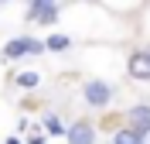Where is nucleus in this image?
<instances>
[{
	"instance_id": "1",
	"label": "nucleus",
	"mask_w": 150,
	"mask_h": 144,
	"mask_svg": "<svg viewBox=\"0 0 150 144\" xmlns=\"http://www.w3.org/2000/svg\"><path fill=\"white\" fill-rule=\"evenodd\" d=\"M41 52H48L45 41L31 38V34H17V38H10L4 45V58L7 62H17V58H28V55H41Z\"/></svg>"
},
{
	"instance_id": "2",
	"label": "nucleus",
	"mask_w": 150,
	"mask_h": 144,
	"mask_svg": "<svg viewBox=\"0 0 150 144\" xmlns=\"http://www.w3.org/2000/svg\"><path fill=\"white\" fill-rule=\"evenodd\" d=\"M82 96H85V103L92 106V110H106L112 103V86L106 79H85L82 82Z\"/></svg>"
},
{
	"instance_id": "3",
	"label": "nucleus",
	"mask_w": 150,
	"mask_h": 144,
	"mask_svg": "<svg viewBox=\"0 0 150 144\" xmlns=\"http://www.w3.org/2000/svg\"><path fill=\"white\" fill-rule=\"evenodd\" d=\"M126 72H130V79H137V82H150V52H147V48L130 52V58H126Z\"/></svg>"
},
{
	"instance_id": "4",
	"label": "nucleus",
	"mask_w": 150,
	"mask_h": 144,
	"mask_svg": "<svg viewBox=\"0 0 150 144\" xmlns=\"http://www.w3.org/2000/svg\"><path fill=\"white\" fill-rule=\"evenodd\" d=\"M65 144H96L92 120H75V124L65 130Z\"/></svg>"
},
{
	"instance_id": "5",
	"label": "nucleus",
	"mask_w": 150,
	"mask_h": 144,
	"mask_svg": "<svg viewBox=\"0 0 150 144\" xmlns=\"http://www.w3.org/2000/svg\"><path fill=\"white\" fill-rule=\"evenodd\" d=\"M123 120H126L130 127H137V130H147V127H150V103H133V106H126Z\"/></svg>"
},
{
	"instance_id": "6",
	"label": "nucleus",
	"mask_w": 150,
	"mask_h": 144,
	"mask_svg": "<svg viewBox=\"0 0 150 144\" xmlns=\"http://www.w3.org/2000/svg\"><path fill=\"white\" fill-rule=\"evenodd\" d=\"M112 144H140V130H137V127H130L126 120H123V124L112 130Z\"/></svg>"
},
{
	"instance_id": "7",
	"label": "nucleus",
	"mask_w": 150,
	"mask_h": 144,
	"mask_svg": "<svg viewBox=\"0 0 150 144\" xmlns=\"http://www.w3.org/2000/svg\"><path fill=\"white\" fill-rule=\"evenodd\" d=\"M41 127H45V130H48L51 137H65V130H68V127L62 124V117H58V113H51V110H48V113L41 117Z\"/></svg>"
},
{
	"instance_id": "8",
	"label": "nucleus",
	"mask_w": 150,
	"mask_h": 144,
	"mask_svg": "<svg viewBox=\"0 0 150 144\" xmlns=\"http://www.w3.org/2000/svg\"><path fill=\"white\" fill-rule=\"evenodd\" d=\"M14 86H21V89H38L41 86V76H38V72H17V76H14Z\"/></svg>"
},
{
	"instance_id": "9",
	"label": "nucleus",
	"mask_w": 150,
	"mask_h": 144,
	"mask_svg": "<svg viewBox=\"0 0 150 144\" xmlns=\"http://www.w3.org/2000/svg\"><path fill=\"white\" fill-rule=\"evenodd\" d=\"M45 48L48 52H68V48H72V38H68V34H48Z\"/></svg>"
},
{
	"instance_id": "10",
	"label": "nucleus",
	"mask_w": 150,
	"mask_h": 144,
	"mask_svg": "<svg viewBox=\"0 0 150 144\" xmlns=\"http://www.w3.org/2000/svg\"><path fill=\"white\" fill-rule=\"evenodd\" d=\"M55 4H58V0H31V4H28V14H24V17H28V21H38V14H45L48 7H55Z\"/></svg>"
},
{
	"instance_id": "11",
	"label": "nucleus",
	"mask_w": 150,
	"mask_h": 144,
	"mask_svg": "<svg viewBox=\"0 0 150 144\" xmlns=\"http://www.w3.org/2000/svg\"><path fill=\"white\" fill-rule=\"evenodd\" d=\"M58 14H62V7H48L45 14H38V24H45V28H51V24H58Z\"/></svg>"
},
{
	"instance_id": "12",
	"label": "nucleus",
	"mask_w": 150,
	"mask_h": 144,
	"mask_svg": "<svg viewBox=\"0 0 150 144\" xmlns=\"http://www.w3.org/2000/svg\"><path fill=\"white\" fill-rule=\"evenodd\" d=\"M28 144H48V130L41 124L38 127H31V134H28Z\"/></svg>"
},
{
	"instance_id": "13",
	"label": "nucleus",
	"mask_w": 150,
	"mask_h": 144,
	"mask_svg": "<svg viewBox=\"0 0 150 144\" xmlns=\"http://www.w3.org/2000/svg\"><path fill=\"white\" fill-rule=\"evenodd\" d=\"M140 144H150V127H147V130H140Z\"/></svg>"
},
{
	"instance_id": "14",
	"label": "nucleus",
	"mask_w": 150,
	"mask_h": 144,
	"mask_svg": "<svg viewBox=\"0 0 150 144\" xmlns=\"http://www.w3.org/2000/svg\"><path fill=\"white\" fill-rule=\"evenodd\" d=\"M7 144H24V141H17V137H7Z\"/></svg>"
},
{
	"instance_id": "15",
	"label": "nucleus",
	"mask_w": 150,
	"mask_h": 144,
	"mask_svg": "<svg viewBox=\"0 0 150 144\" xmlns=\"http://www.w3.org/2000/svg\"><path fill=\"white\" fill-rule=\"evenodd\" d=\"M4 4H10V0H0V7H4Z\"/></svg>"
},
{
	"instance_id": "16",
	"label": "nucleus",
	"mask_w": 150,
	"mask_h": 144,
	"mask_svg": "<svg viewBox=\"0 0 150 144\" xmlns=\"http://www.w3.org/2000/svg\"><path fill=\"white\" fill-rule=\"evenodd\" d=\"M92 4H96V0H92Z\"/></svg>"
},
{
	"instance_id": "17",
	"label": "nucleus",
	"mask_w": 150,
	"mask_h": 144,
	"mask_svg": "<svg viewBox=\"0 0 150 144\" xmlns=\"http://www.w3.org/2000/svg\"><path fill=\"white\" fill-rule=\"evenodd\" d=\"M147 52H150V48H147Z\"/></svg>"
},
{
	"instance_id": "18",
	"label": "nucleus",
	"mask_w": 150,
	"mask_h": 144,
	"mask_svg": "<svg viewBox=\"0 0 150 144\" xmlns=\"http://www.w3.org/2000/svg\"><path fill=\"white\" fill-rule=\"evenodd\" d=\"M109 144H112V141H109Z\"/></svg>"
}]
</instances>
